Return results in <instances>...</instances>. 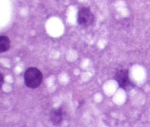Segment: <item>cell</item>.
<instances>
[{
    "instance_id": "obj_5",
    "label": "cell",
    "mask_w": 150,
    "mask_h": 127,
    "mask_svg": "<svg viewBox=\"0 0 150 127\" xmlns=\"http://www.w3.org/2000/svg\"><path fill=\"white\" fill-rule=\"evenodd\" d=\"M10 41L7 36H0V53L7 51L10 48Z\"/></svg>"
},
{
    "instance_id": "obj_3",
    "label": "cell",
    "mask_w": 150,
    "mask_h": 127,
    "mask_svg": "<svg viewBox=\"0 0 150 127\" xmlns=\"http://www.w3.org/2000/svg\"><path fill=\"white\" fill-rule=\"evenodd\" d=\"M115 79L119 86L125 90H127L133 86L129 77V72L127 69H122L117 70L115 74Z\"/></svg>"
},
{
    "instance_id": "obj_6",
    "label": "cell",
    "mask_w": 150,
    "mask_h": 127,
    "mask_svg": "<svg viewBox=\"0 0 150 127\" xmlns=\"http://www.w3.org/2000/svg\"><path fill=\"white\" fill-rule=\"evenodd\" d=\"M0 77H1V85L3 84V83H4V77H3V74H0Z\"/></svg>"
},
{
    "instance_id": "obj_1",
    "label": "cell",
    "mask_w": 150,
    "mask_h": 127,
    "mask_svg": "<svg viewBox=\"0 0 150 127\" xmlns=\"http://www.w3.org/2000/svg\"><path fill=\"white\" fill-rule=\"evenodd\" d=\"M25 85L30 88L39 87L42 81V74L36 67H29L23 75Z\"/></svg>"
},
{
    "instance_id": "obj_4",
    "label": "cell",
    "mask_w": 150,
    "mask_h": 127,
    "mask_svg": "<svg viewBox=\"0 0 150 127\" xmlns=\"http://www.w3.org/2000/svg\"><path fill=\"white\" fill-rule=\"evenodd\" d=\"M50 120L54 126H59L63 121V109L61 107L51 109Z\"/></svg>"
},
{
    "instance_id": "obj_2",
    "label": "cell",
    "mask_w": 150,
    "mask_h": 127,
    "mask_svg": "<svg viewBox=\"0 0 150 127\" xmlns=\"http://www.w3.org/2000/svg\"><path fill=\"white\" fill-rule=\"evenodd\" d=\"M95 16L89 7H81L79 10L77 21L80 26L83 27H88L93 24Z\"/></svg>"
}]
</instances>
